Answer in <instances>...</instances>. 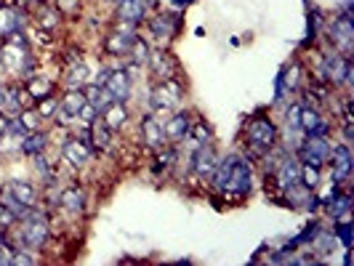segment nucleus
Here are the masks:
<instances>
[{"label":"nucleus","instance_id":"6ab92c4d","mask_svg":"<svg viewBox=\"0 0 354 266\" xmlns=\"http://www.w3.org/2000/svg\"><path fill=\"white\" fill-rule=\"evenodd\" d=\"M88 104V99H86V93L80 88H70L64 93V99H62V104L59 109L64 112V115H70L72 120H77V115H80V109Z\"/></svg>","mask_w":354,"mask_h":266},{"label":"nucleus","instance_id":"aec40b11","mask_svg":"<svg viewBox=\"0 0 354 266\" xmlns=\"http://www.w3.org/2000/svg\"><path fill=\"white\" fill-rule=\"evenodd\" d=\"M118 17L123 21H142L147 17V0H118Z\"/></svg>","mask_w":354,"mask_h":266},{"label":"nucleus","instance_id":"f8f14e48","mask_svg":"<svg viewBox=\"0 0 354 266\" xmlns=\"http://www.w3.org/2000/svg\"><path fill=\"white\" fill-rule=\"evenodd\" d=\"M149 70H152V77L155 80H171L174 75H176V61H174V56L171 53H165V51H155V53H149Z\"/></svg>","mask_w":354,"mask_h":266},{"label":"nucleus","instance_id":"412c9836","mask_svg":"<svg viewBox=\"0 0 354 266\" xmlns=\"http://www.w3.org/2000/svg\"><path fill=\"white\" fill-rule=\"evenodd\" d=\"M149 30H152V35L160 37V40H168V37H174L176 32V17H171V14H160L149 21Z\"/></svg>","mask_w":354,"mask_h":266},{"label":"nucleus","instance_id":"f257e3e1","mask_svg":"<svg viewBox=\"0 0 354 266\" xmlns=\"http://www.w3.org/2000/svg\"><path fill=\"white\" fill-rule=\"evenodd\" d=\"M21 221H24V227L19 231L21 245L30 250V253H35V250H40L48 243V237H51V221H48V216L43 211H30Z\"/></svg>","mask_w":354,"mask_h":266},{"label":"nucleus","instance_id":"72a5a7b5","mask_svg":"<svg viewBox=\"0 0 354 266\" xmlns=\"http://www.w3.org/2000/svg\"><path fill=\"white\" fill-rule=\"evenodd\" d=\"M301 184L306 189L315 192V187L319 184V168H315V165H301Z\"/></svg>","mask_w":354,"mask_h":266},{"label":"nucleus","instance_id":"f3484780","mask_svg":"<svg viewBox=\"0 0 354 266\" xmlns=\"http://www.w3.org/2000/svg\"><path fill=\"white\" fill-rule=\"evenodd\" d=\"M299 123H301L304 133H322V136H328V123H325V117L319 115L315 106L301 104V117H299Z\"/></svg>","mask_w":354,"mask_h":266},{"label":"nucleus","instance_id":"2eb2a0df","mask_svg":"<svg viewBox=\"0 0 354 266\" xmlns=\"http://www.w3.org/2000/svg\"><path fill=\"white\" fill-rule=\"evenodd\" d=\"M189 125H192V115H189V112H176L168 123L162 125L165 139H168V142H184L187 133H189Z\"/></svg>","mask_w":354,"mask_h":266},{"label":"nucleus","instance_id":"20e7f679","mask_svg":"<svg viewBox=\"0 0 354 266\" xmlns=\"http://www.w3.org/2000/svg\"><path fill=\"white\" fill-rule=\"evenodd\" d=\"M250 189H253V178H250V162L245 158H240V155H234L230 178H227V187H224V195L245 197V195H250Z\"/></svg>","mask_w":354,"mask_h":266},{"label":"nucleus","instance_id":"9d476101","mask_svg":"<svg viewBox=\"0 0 354 266\" xmlns=\"http://www.w3.org/2000/svg\"><path fill=\"white\" fill-rule=\"evenodd\" d=\"M142 139L144 144L152 149V152H160V149H165V131H162V123H160L155 115H147L142 120Z\"/></svg>","mask_w":354,"mask_h":266},{"label":"nucleus","instance_id":"58836bf2","mask_svg":"<svg viewBox=\"0 0 354 266\" xmlns=\"http://www.w3.org/2000/svg\"><path fill=\"white\" fill-rule=\"evenodd\" d=\"M174 162H176V152H174V149H165V152L158 155V160H155V171H160V168H162V171H168Z\"/></svg>","mask_w":354,"mask_h":266},{"label":"nucleus","instance_id":"bb28decb","mask_svg":"<svg viewBox=\"0 0 354 266\" xmlns=\"http://www.w3.org/2000/svg\"><path fill=\"white\" fill-rule=\"evenodd\" d=\"M46 144H48L46 133L32 131V133H27V136H24V142H21V152H24V155H30V158H35V155H40V152L46 149Z\"/></svg>","mask_w":354,"mask_h":266},{"label":"nucleus","instance_id":"2f4dec72","mask_svg":"<svg viewBox=\"0 0 354 266\" xmlns=\"http://www.w3.org/2000/svg\"><path fill=\"white\" fill-rule=\"evenodd\" d=\"M86 80H88V67L80 61V64H75L67 75V86L70 88H80V86H86Z\"/></svg>","mask_w":354,"mask_h":266},{"label":"nucleus","instance_id":"a19ab883","mask_svg":"<svg viewBox=\"0 0 354 266\" xmlns=\"http://www.w3.org/2000/svg\"><path fill=\"white\" fill-rule=\"evenodd\" d=\"M77 117H83V120L91 125L93 120H96V117H99V109H96L93 104H86L83 109H80V115H77Z\"/></svg>","mask_w":354,"mask_h":266},{"label":"nucleus","instance_id":"423d86ee","mask_svg":"<svg viewBox=\"0 0 354 266\" xmlns=\"http://www.w3.org/2000/svg\"><path fill=\"white\" fill-rule=\"evenodd\" d=\"M181 96H184L181 83L171 77V80H162V83L155 86L149 102H152V109H155V112H168V109H174V106L181 102Z\"/></svg>","mask_w":354,"mask_h":266},{"label":"nucleus","instance_id":"1a4fd4ad","mask_svg":"<svg viewBox=\"0 0 354 266\" xmlns=\"http://www.w3.org/2000/svg\"><path fill=\"white\" fill-rule=\"evenodd\" d=\"M216 162H218V158H216V149H213V144H200V146H195L192 149V160H189V165H192V171H195V176L205 178L213 173V168H216Z\"/></svg>","mask_w":354,"mask_h":266},{"label":"nucleus","instance_id":"e433bc0d","mask_svg":"<svg viewBox=\"0 0 354 266\" xmlns=\"http://www.w3.org/2000/svg\"><path fill=\"white\" fill-rule=\"evenodd\" d=\"M56 109H59L56 99H53V96H43V99H40V106H37V115H40V117H53Z\"/></svg>","mask_w":354,"mask_h":266},{"label":"nucleus","instance_id":"c85d7f7f","mask_svg":"<svg viewBox=\"0 0 354 266\" xmlns=\"http://www.w3.org/2000/svg\"><path fill=\"white\" fill-rule=\"evenodd\" d=\"M133 40L136 37L133 35H123V32H115V35H109L106 37V51L109 53H128L131 51V46H133Z\"/></svg>","mask_w":354,"mask_h":266},{"label":"nucleus","instance_id":"b1692460","mask_svg":"<svg viewBox=\"0 0 354 266\" xmlns=\"http://www.w3.org/2000/svg\"><path fill=\"white\" fill-rule=\"evenodd\" d=\"M8 189H11V195L17 197L19 202H24V205H30V208L37 202V189L30 181H11Z\"/></svg>","mask_w":354,"mask_h":266},{"label":"nucleus","instance_id":"7ed1b4c3","mask_svg":"<svg viewBox=\"0 0 354 266\" xmlns=\"http://www.w3.org/2000/svg\"><path fill=\"white\" fill-rule=\"evenodd\" d=\"M330 146H333V144L328 142V136H322V133H306V139L299 144V158H301L304 165L322 168V165L328 162Z\"/></svg>","mask_w":354,"mask_h":266},{"label":"nucleus","instance_id":"4468645a","mask_svg":"<svg viewBox=\"0 0 354 266\" xmlns=\"http://www.w3.org/2000/svg\"><path fill=\"white\" fill-rule=\"evenodd\" d=\"M62 152H64V160H67L70 165H75V168H83L91 160V155H93L91 142H86V139H70V142L64 144Z\"/></svg>","mask_w":354,"mask_h":266},{"label":"nucleus","instance_id":"0eeeda50","mask_svg":"<svg viewBox=\"0 0 354 266\" xmlns=\"http://www.w3.org/2000/svg\"><path fill=\"white\" fill-rule=\"evenodd\" d=\"M330 40H333V46L341 51V56H349V53H352V48H354L352 17L341 14V17L333 19V24H330Z\"/></svg>","mask_w":354,"mask_h":266},{"label":"nucleus","instance_id":"393cba45","mask_svg":"<svg viewBox=\"0 0 354 266\" xmlns=\"http://www.w3.org/2000/svg\"><path fill=\"white\" fill-rule=\"evenodd\" d=\"M0 205H6V208H8V211L14 213V216H17V221H21V218H24V216H27V213L32 211V208H30V205H24V202H19L17 197L11 195V189H8V184H6V187H3V189H0Z\"/></svg>","mask_w":354,"mask_h":266},{"label":"nucleus","instance_id":"9b49d317","mask_svg":"<svg viewBox=\"0 0 354 266\" xmlns=\"http://www.w3.org/2000/svg\"><path fill=\"white\" fill-rule=\"evenodd\" d=\"M104 88L115 96V102H128V96H131V88H133V83H131V75L125 70H109V77H106Z\"/></svg>","mask_w":354,"mask_h":266},{"label":"nucleus","instance_id":"f704fd0d","mask_svg":"<svg viewBox=\"0 0 354 266\" xmlns=\"http://www.w3.org/2000/svg\"><path fill=\"white\" fill-rule=\"evenodd\" d=\"M131 53H133V61L136 64H147L149 61V46L144 43V40H133V46H131Z\"/></svg>","mask_w":354,"mask_h":266},{"label":"nucleus","instance_id":"473e14b6","mask_svg":"<svg viewBox=\"0 0 354 266\" xmlns=\"http://www.w3.org/2000/svg\"><path fill=\"white\" fill-rule=\"evenodd\" d=\"M27 91H30V96L37 102V99H43V96H51V83H48L46 77H35V80H30Z\"/></svg>","mask_w":354,"mask_h":266},{"label":"nucleus","instance_id":"a211bd4d","mask_svg":"<svg viewBox=\"0 0 354 266\" xmlns=\"http://www.w3.org/2000/svg\"><path fill=\"white\" fill-rule=\"evenodd\" d=\"M112 133L115 131H109V125L104 123V120H93L91 123V133H88V142L93 144V149H102V152H106L109 146H112Z\"/></svg>","mask_w":354,"mask_h":266},{"label":"nucleus","instance_id":"37998d69","mask_svg":"<svg viewBox=\"0 0 354 266\" xmlns=\"http://www.w3.org/2000/svg\"><path fill=\"white\" fill-rule=\"evenodd\" d=\"M174 3H176L178 8H181V6H189V3H192V0H174Z\"/></svg>","mask_w":354,"mask_h":266},{"label":"nucleus","instance_id":"79ce46f5","mask_svg":"<svg viewBox=\"0 0 354 266\" xmlns=\"http://www.w3.org/2000/svg\"><path fill=\"white\" fill-rule=\"evenodd\" d=\"M32 160H35L37 171H40L43 176H48V173H51V168H48V162H46V158H43V152H40V155H35Z\"/></svg>","mask_w":354,"mask_h":266},{"label":"nucleus","instance_id":"a878e982","mask_svg":"<svg viewBox=\"0 0 354 266\" xmlns=\"http://www.w3.org/2000/svg\"><path fill=\"white\" fill-rule=\"evenodd\" d=\"M86 99H88V104H93L99 109V115H102L109 104H115V96H112L104 86H91L88 93H86Z\"/></svg>","mask_w":354,"mask_h":266},{"label":"nucleus","instance_id":"c9c22d12","mask_svg":"<svg viewBox=\"0 0 354 266\" xmlns=\"http://www.w3.org/2000/svg\"><path fill=\"white\" fill-rule=\"evenodd\" d=\"M336 237L344 243V248H349L352 245V224H349V218H344V221H338L336 227Z\"/></svg>","mask_w":354,"mask_h":266},{"label":"nucleus","instance_id":"6e6552de","mask_svg":"<svg viewBox=\"0 0 354 266\" xmlns=\"http://www.w3.org/2000/svg\"><path fill=\"white\" fill-rule=\"evenodd\" d=\"M330 171H333V181H346L349 173H352V149H349V144H336V146H330Z\"/></svg>","mask_w":354,"mask_h":266},{"label":"nucleus","instance_id":"5701e85b","mask_svg":"<svg viewBox=\"0 0 354 266\" xmlns=\"http://www.w3.org/2000/svg\"><path fill=\"white\" fill-rule=\"evenodd\" d=\"M325 208L328 213L336 218V221H344V218H349V211H352V197L349 195H333L328 202H325Z\"/></svg>","mask_w":354,"mask_h":266},{"label":"nucleus","instance_id":"ea45409f","mask_svg":"<svg viewBox=\"0 0 354 266\" xmlns=\"http://www.w3.org/2000/svg\"><path fill=\"white\" fill-rule=\"evenodd\" d=\"M14 221H17V216L8 211L6 205H0V229H8V227H14Z\"/></svg>","mask_w":354,"mask_h":266},{"label":"nucleus","instance_id":"ddd939ff","mask_svg":"<svg viewBox=\"0 0 354 266\" xmlns=\"http://www.w3.org/2000/svg\"><path fill=\"white\" fill-rule=\"evenodd\" d=\"M274 176L280 181V189H288L301 181V162L296 158H280V165L274 168Z\"/></svg>","mask_w":354,"mask_h":266},{"label":"nucleus","instance_id":"39448f33","mask_svg":"<svg viewBox=\"0 0 354 266\" xmlns=\"http://www.w3.org/2000/svg\"><path fill=\"white\" fill-rule=\"evenodd\" d=\"M322 80L333 86H349L352 83V61L338 53H325L322 59Z\"/></svg>","mask_w":354,"mask_h":266},{"label":"nucleus","instance_id":"dca6fc26","mask_svg":"<svg viewBox=\"0 0 354 266\" xmlns=\"http://www.w3.org/2000/svg\"><path fill=\"white\" fill-rule=\"evenodd\" d=\"M59 205L72 216H80V213H86V192L80 187H67L59 195Z\"/></svg>","mask_w":354,"mask_h":266},{"label":"nucleus","instance_id":"cd10ccee","mask_svg":"<svg viewBox=\"0 0 354 266\" xmlns=\"http://www.w3.org/2000/svg\"><path fill=\"white\" fill-rule=\"evenodd\" d=\"M189 146L195 149V146H200V144H208L213 139V133H211V128H208V123L205 120H197V123L189 125Z\"/></svg>","mask_w":354,"mask_h":266},{"label":"nucleus","instance_id":"4be33fe9","mask_svg":"<svg viewBox=\"0 0 354 266\" xmlns=\"http://www.w3.org/2000/svg\"><path fill=\"white\" fill-rule=\"evenodd\" d=\"M102 120L109 125V131H120L125 123H128V109H125L120 102H115V104H109L102 112Z\"/></svg>","mask_w":354,"mask_h":266},{"label":"nucleus","instance_id":"7c9ffc66","mask_svg":"<svg viewBox=\"0 0 354 266\" xmlns=\"http://www.w3.org/2000/svg\"><path fill=\"white\" fill-rule=\"evenodd\" d=\"M40 120H43V117L37 115L35 109H30V106L19 112V123H21V128H24V133H32V131H37V128H40Z\"/></svg>","mask_w":354,"mask_h":266},{"label":"nucleus","instance_id":"f03ea898","mask_svg":"<svg viewBox=\"0 0 354 266\" xmlns=\"http://www.w3.org/2000/svg\"><path fill=\"white\" fill-rule=\"evenodd\" d=\"M248 146L253 152V158H264L272 152V146L277 142V125L272 123L269 117H253L248 123Z\"/></svg>","mask_w":354,"mask_h":266},{"label":"nucleus","instance_id":"4c0bfd02","mask_svg":"<svg viewBox=\"0 0 354 266\" xmlns=\"http://www.w3.org/2000/svg\"><path fill=\"white\" fill-rule=\"evenodd\" d=\"M77 8H80V0H56V11H59L62 17L77 14Z\"/></svg>","mask_w":354,"mask_h":266},{"label":"nucleus","instance_id":"c756f323","mask_svg":"<svg viewBox=\"0 0 354 266\" xmlns=\"http://www.w3.org/2000/svg\"><path fill=\"white\" fill-rule=\"evenodd\" d=\"M301 77H304V70L299 61H293L290 67H283V86H288L290 91H296L301 86Z\"/></svg>","mask_w":354,"mask_h":266}]
</instances>
